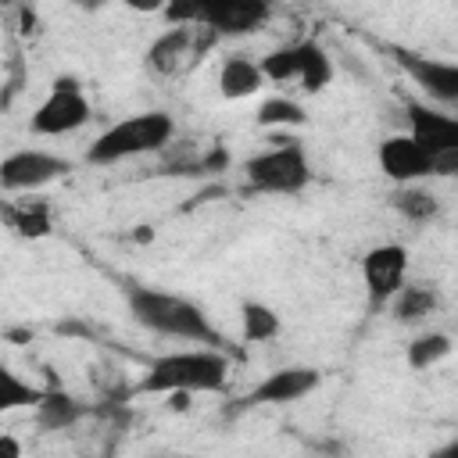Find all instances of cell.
Masks as SVG:
<instances>
[{"label":"cell","instance_id":"13","mask_svg":"<svg viewBox=\"0 0 458 458\" xmlns=\"http://www.w3.org/2000/svg\"><path fill=\"white\" fill-rule=\"evenodd\" d=\"M408 125H411V140L429 154V157H444V154H458V118L444 114L429 104H408Z\"/></svg>","mask_w":458,"mask_h":458},{"label":"cell","instance_id":"5","mask_svg":"<svg viewBox=\"0 0 458 458\" xmlns=\"http://www.w3.org/2000/svg\"><path fill=\"white\" fill-rule=\"evenodd\" d=\"M261 75L272 82H301V89L318 93L333 79V64L315 39H304V43H290L261 57Z\"/></svg>","mask_w":458,"mask_h":458},{"label":"cell","instance_id":"22","mask_svg":"<svg viewBox=\"0 0 458 458\" xmlns=\"http://www.w3.org/2000/svg\"><path fill=\"white\" fill-rule=\"evenodd\" d=\"M47 397V390H36L29 383H21L11 369H0V408L11 411V408H39V401Z\"/></svg>","mask_w":458,"mask_h":458},{"label":"cell","instance_id":"19","mask_svg":"<svg viewBox=\"0 0 458 458\" xmlns=\"http://www.w3.org/2000/svg\"><path fill=\"white\" fill-rule=\"evenodd\" d=\"M7 225L14 229V233H21V236H29V240H39V236H47L50 233V208L43 204V200H25V204H18V208H7Z\"/></svg>","mask_w":458,"mask_h":458},{"label":"cell","instance_id":"8","mask_svg":"<svg viewBox=\"0 0 458 458\" xmlns=\"http://www.w3.org/2000/svg\"><path fill=\"white\" fill-rule=\"evenodd\" d=\"M361 279H365V290H369L372 304L394 301L408 286V250L401 243L372 247L361 258Z\"/></svg>","mask_w":458,"mask_h":458},{"label":"cell","instance_id":"15","mask_svg":"<svg viewBox=\"0 0 458 458\" xmlns=\"http://www.w3.org/2000/svg\"><path fill=\"white\" fill-rule=\"evenodd\" d=\"M261 82H265L261 64H254V61H250V57H243V54L225 57V61H222V68H218V89H222V97H225V100H243V97L258 93V86H261Z\"/></svg>","mask_w":458,"mask_h":458},{"label":"cell","instance_id":"20","mask_svg":"<svg viewBox=\"0 0 458 458\" xmlns=\"http://www.w3.org/2000/svg\"><path fill=\"white\" fill-rule=\"evenodd\" d=\"M394 208L404 215V218H411V222H429L433 215H437V197L429 193V190H422V186H401L394 197Z\"/></svg>","mask_w":458,"mask_h":458},{"label":"cell","instance_id":"21","mask_svg":"<svg viewBox=\"0 0 458 458\" xmlns=\"http://www.w3.org/2000/svg\"><path fill=\"white\" fill-rule=\"evenodd\" d=\"M451 354V336L447 333H422L408 344V365L411 369H429Z\"/></svg>","mask_w":458,"mask_h":458},{"label":"cell","instance_id":"3","mask_svg":"<svg viewBox=\"0 0 458 458\" xmlns=\"http://www.w3.org/2000/svg\"><path fill=\"white\" fill-rule=\"evenodd\" d=\"M172 136H175L172 114L143 111V114L122 118L111 129H104L89 143L86 161L89 165H118V161H129V157H140V154H157V150H165L172 143Z\"/></svg>","mask_w":458,"mask_h":458},{"label":"cell","instance_id":"18","mask_svg":"<svg viewBox=\"0 0 458 458\" xmlns=\"http://www.w3.org/2000/svg\"><path fill=\"white\" fill-rule=\"evenodd\" d=\"M240 322H243V340L247 344H265L279 333V315L261 301H243L240 304Z\"/></svg>","mask_w":458,"mask_h":458},{"label":"cell","instance_id":"16","mask_svg":"<svg viewBox=\"0 0 458 458\" xmlns=\"http://www.w3.org/2000/svg\"><path fill=\"white\" fill-rule=\"evenodd\" d=\"M82 404L72 397V394H64V390H47V397L39 401V408H36V422L43 426V429H68L72 422H79L82 419Z\"/></svg>","mask_w":458,"mask_h":458},{"label":"cell","instance_id":"17","mask_svg":"<svg viewBox=\"0 0 458 458\" xmlns=\"http://www.w3.org/2000/svg\"><path fill=\"white\" fill-rule=\"evenodd\" d=\"M437 311V290L422 286V283H408L397 297H394V318L397 322H419L426 315Z\"/></svg>","mask_w":458,"mask_h":458},{"label":"cell","instance_id":"11","mask_svg":"<svg viewBox=\"0 0 458 458\" xmlns=\"http://www.w3.org/2000/svg\"><path fill=\"white\" fill-rule=\"evenodd\" d=\"M379 168L397 186H415L419 179L437 175V157H429L411 136H386L379 143Z\"/></svg>","mask_w":458,"mask_h":458},{"label":"cell","instance_id":"25","mask_svg":"<svg viewBox=\"0 0 458 458\" xmlns=\"http://www.w3.org/2000/svg\"><path fill=\"white\" fill-rule=\"evenodd\" d=\"M0 458H21V447H18V440L11 433L0 437Z\"/></svg>","mask_w":458,"mask_h":458},{"label":"cell","instance_id":"2","mask_svg":"<svg viewBox=\"0 0 458 458\" xmlns=\"http://www.w3.org/2000/svg\"><path fill=\"white\" fill-rule=\"evenodd\" d=\"M229 379V358L215 347L200 351H175L161 354L147 365V376L140 379V394H215Z\"/></svg>","mask_w":458,"mask_h":458},{"label":"cell","instance_id":"9","mask_svg":"<svg viewBox=\"0 0 458 458\" xmlns=\"http://www.w3.org/2000/svg\"><path fill=\"white\" fill-rule=\"evenodd\" d=\"M272 7L265 0H197V25L215 36H247L268 21Z\"/></svg>","mask_w":458,"mask_h":458},{"label":"cell","instance_id":"23","mask_svg":"<svg viewBox=\"0 0 458 458\" xmlns=\"http://www.w3.org/2000/svg\"><path fill=\"white\" fill-rule=\"evenodd\" d=\"M304 107L290 97H268L258 107V125H304Z\"/></svg>","mask_w":458,"mask_h":458},{"label":"cell","instance_id":"14","mask_svg":"<svg viewBox=\"0 0 458 458\" xmlns=\"http://www.w3.org/2000/svg\"><path fill=\"white\" fill-rule=\"evenodd\" d=\"M318 386V372L315 369H304V365H293V369H279L272 372L268 379H261L254 390H247L240 397V408H254V404H290V401H301L304 394H311Z\"/></svg>","mask_w":458,"mask_h":458},{"label":"cell","instance_id":"1","mask_svg":"<svg viewBox=\"0 0 458 458\" xmlns=\"http://www.w3.org/2000/svg\"><path fill=\"white\" fill-rule=\"evenodd\" d=\"M129 311L150 333L175 336V340H193V344H204V347H215V351L222 344V336L208 322V315L179 293H165V290H150V286H129Z\"/></svg>","mask_w":458,"mask_h":458},{"label":"cell","instance_id":"7","mask_svg":"<svg viewBox=\"0 0 458 458\" xmlns=\"http://www.w3.org/2000/svg\"><path fill=\"white\" fill-rule=\"evenodd\" d=\"M215 39H218V36H215L211 29H204V25H172V29H165V32L150 43V50H147V68L157 72V75H175V72H182L190 61H197L204 50H211Z\"/></svg>","mask_w":458,"mask_h":458},{"label":"cell","instance_id":"4","mask_svg":"<svg viewBox=\"0 0 458 458\" xmlns=\"http://www.w3.org/2000/svg\"><path fill=\"white\" fill-rule=\"evenodd\" d=\"M243 179L250 193H297L308 186L311 168L297 140H276V147L243 161Z\"/></svg>","mask_w":458,"mask_h":458},{"label":"cell","instance_id":"24","mask_svg":"<svg viewBox=\"0 0 458 458\" xmlns=\"http://www.w3.org/2000/svg\"><path fill=\"white\" fill-rule=\"evenodd\" d=\"M437 175H444V179H458V154H444V157H437Z\"/></svg>","mask_w":458,"mask_h":458},{"label":"cell","instance_id":"10","mask_svg":"<svg viewBox=\"0 0 458 458\" xmlns=\"http://www.w3.org/2000/svg\"><path fill=\"white\" fill-rule=\"evenodd\" d=\"M64 172H72L68 157H57V154H47V150H14L0 165V186L7 193L39 190V186L61 179Z\"/></svg>","mask_w":458,"mask_h":458},{"label":"cell","instance_id":"12","mask_svg":"<svg viewBox=\"0 0 458 458\" xmlns=\"http://www.w3.org/2000/svg\"><path fill=\"white\" fill-rule=\"evenodd\" d=\"M394 57L426 97H433L440 104H458V64L426 57V54H411V50H394Z\"/></svg>","mask_w":458,"mask_h":458},{"label":"cell","instance_id":"6","mask_svg":"<svg viewBox=\"0 0 458 458\" xmlns=\"http://www.w3.org/2000/svg\"><path fill=\"white\" fill-rule=\"evenodd\" d=\"M93 107L82 97V89L75 86V79H57L54 89L47 93V100L32 111V132L36 136H68L75 129H82L89 122Z\"/></svg>","mask_w":458,"mask_h":458},{"label":"cell","instance_id":"26","mask_svg":"<svg viewBox=\"0 0 458 458\" xmlns=\"http://www.w3.org/2000/svg\"><path fill=\"white\" fill-rule=\"evenodd\" d=\"M429 458H458V440H451V444H444V447H437Z\"/></svg>","mask_w":458,"mask_h":458}]
</instances>
